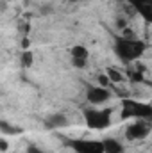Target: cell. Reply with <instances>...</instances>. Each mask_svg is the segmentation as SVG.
Here are the masks:
<instances>
[{"label": "cell", "mask_w": 152, "mask_h": 153, "mask_svg": "<svg viewBox=\"0 0 152 153\" xmlns=\"http://www.w3.org/2000/svg\"><path fill=\"white\" fill-rule=\"evenodd\" d=\"M86 153H104V144H102V141H95V144H93Z\"/></svg>", "instance_id": "obj_13"}, {"label": "cell", "mask_w": 152, "mask_h": 153, "mask_svg": "<svg viewBox=\"0 0 152 153\" xmlns=\"http://www.w3.org/2000/svg\"><path fill=\"white\" fill-rule=\"evenodd\" d=\"M27 153H43V152L39 150L38 146H34V144H31V146L27 148Z\"/></svg>", "instance_id": "obj_17"}, {"label": "cell", "mask_w": 152, "mask_h": 153, "mask_svg": "<svg viewBox=\"0 0 152 153\" xmlns=\"http://www.w3.org/2000/svg\"><path fill=\"white\" fill-rule=\"evenodd\" d=\"M109 82H111V80H109V76H108V75H100V76H99V84H100L102 87H106Z\"/></svg>", "instance_id": "obj_14"}, {"label": "cell", "mask_w": 152, "mask_h": 153, "mask_svg": "<svg viewBox=\"0 0 152 153\" xmlns=\"http://www.w3.org/2000/svg\"><path fill=\"white\" fill-rule=\"evenodd\" d=\"M0 130H2V134H20L22 132V128H18V126H11L7 121H0Z\"/></svg>", "instance_id": "obj_10"}, {"label": "cell", "mask_w": 152, "mask_h": 153, "mask_svg": "<svg viewBox=\"0 0 152 153\" xmlns=\"http://www.w3.org/2000/svg\"><path fill=\"white\" fill-rule=\"evenodd\" d=\"M122 117H138V119H152V105L141 103L136 100H123L122 103Z\"/></svg>", "instance_id": "obj_2"}, {"label": "cell", "mask_w": 152, "mask_h": 153, "mask_svg": "<svg viewBox=\"0 0 152 153\" xmlns=\"http://www.w3.org/2000/svg\"><path fill=\"white\" fill-rule=\"evenodd\" d=\"M108 76H109L111 82H122V80H123V75H122L118 70H114V68H109V70H108Z\"/></svg>", "instance_id": "obj_11"}, {"label": "cell", "mask_w": 152, "mask_h": 153, "mask_svg": "<svg viewBox=\"0 0 152 153\" xmlns=\"http://www.w3.org/2000/svg\"><path fill=\"white\" fill-rule=\"evenodd\" d=\"M125 2L134 9L136 14L143 16L147 22L152 23V0H125Z\"/></svg>", "instance_id": "obj_6"}, {"label": "cell", "mask_w": 152, "mask_h": 153, "mask_svg": "<svg viewBox=\"0 0 152 153\" xmlns=\"http://www.w3.org/2000/svg\"><path fill=\"white\" fill-rule=\"evenodd\" d=\"M0 152H2V153H5V152H7V141H5L4 137L0 139Z\"/></svg>", "instance_id": "obj_16"}, {"label": "cell", "mask_w": 152, "mask_h": 153, "mask_svg": "<svg viewBox=\"0 0 152 153\" xmlns=\"http://www.w3.org/2000/svg\"><path fill=\"white\" fill-rule=\"evenodd\" d=\"M102 144H104V153H122L123 152V146L116 139H104Z\"/></svg>", "instance_id": "obj_7"}, {"label": "cell", "mask_w": 152, "mask_h": 153, "mask_svg": "<svg viewBox=\"0 0 152 153\" xmlns=\"http://www.w3.org/2000/svg\"><path fill=\"white\" fill-rule=\"evenodd\" d=\"M74 61V66H77V68H84L86 66V61L84 59H72Z\"/></svg>", "instance_id": "obj_15"}, {"label": "cell", "mask_w": 152, "mask_h": 153, "mask_svg": "<svg viewBox=\"0 0 152 153\" xmlns=\"http://www.w3.org/2000/svg\"><path fill=\"white\" fill-rule=\"evenodd\" d=\"M72 2H81V0H72Z\"/></svg>", "instance_id": "obj_18"}, {"label": "cell", "mask_w": 152, "mask_h": 153, "mask_svg": "<svg viewBox=\"0 0 152 153\" xmlns=\"http://www.w3.org/2000/svg\"><path fill=\"white\" fill-rule=\"evenodd\" d=\"M109 96H111V93L108 91V87H102V85H91L86 91V100L90 103H93V105H99V103L108 102Z\"/></svg>", "instance_id": "obj_5"}, {"label": "cell", "mask_w": 152, "mask_h": 153, "mask_svg": "<svg viewBox=\"0 0 152 153\" xmlns=\"http://www.w3.org/2000/svg\"><path fill=\"white\" fill-rule=\"evenodd\" d=\"M86 125L93 130H104L111 123V109H88L84 111Z\"/></svg>", "instance_id": "obj_3"}, {"label": "cell", "mask_w": 152, "mask_h": 153, "mask_svg": "<svg viewBox=\"0 0 152 153\" xmlns=\"http://www.w3.org/2000/svg\"><path fill=\"white\" fill-rule=\"evenodd\" d=\"M152 130V123L149 119H138L136 123H132V125H129V128H127V132H125V135L129 137V139H143V137H147L149 134H150Z\"/></svg>", "instance_id": "obj_4"}, {"label": "cell", "mask_w": 152, "mask_h": 153, "mask_svg": "<svg viewBox=\"0 0 152 153\" xmlns=\"http://www.w3.org/2000/svg\"><path fill=\"white\" fill-rule=\"evenodd\" d=\"M143 52H145V43L136 38L118 36L114 41V53L123 62H132V61L140 59L143 55Z\"/></svg>", "instance_id": "obj_1"}, {"label": "cell", "mask_w": 152, "mask_h": 153, "mask_svg": "<svg viewBox=\"0 0 152 153\" xmlns=\"http://www.w3.org/2000/svg\"><path fill=\"white\" fill-rule=\"evenodd\" d=\"M66 125H68V121H66V117L63 114L52 116V117L47 121V126H50V128H59V126H66Z\"/></svg>", "instance_id": "obj_8"}, {"label": "cell", "mask_w": 152, "mask_h": 153, "mask_svg": "<svg viewBox=\"0 0 152 153\" xmlns=\"http://www.w3.org/2000/svg\"><path fill=\"white\" fill-rule=\"evenodd\" d=\"M72 59H84V61H88V50L84 46H74L72 48Z\"/></svg>", "instance_id": "obj_9"}, {"label": "cell", "mask_w": 152, "mask_h": 153, "mask_svg": "<svg viewBox=\"0 0 152 153\" xmlns=\"http://www.w3.org/2000/svg\"><path fill=\"white\" fill-rule=\"evenodd\" d=\"M32 61H34V55H32L29 50H25V52L22 53V64L27 68V66H32Z\"/></svg>", "instance_id": "obj_12"}]
</instances>
